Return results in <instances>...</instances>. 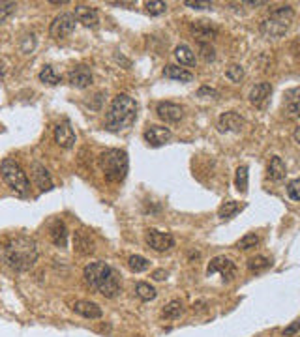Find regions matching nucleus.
<instances>
[{
    "mask_svg": "<svg viewBox=\"0 0 300 337\" xmlns=\"http://www.w3.org/2000/svg\"><path fill=\"white\" fill-rule=\"evenodd\" d=\"M73 311L77 313V315L85 316V318H90V320H94V318H101V315H103V311H101V307L96 303V301H90V300H79L73 303Z\"/></svg>",
    "mask_w": 300,
    "mask_h": 337,
    "instance_id": "2eb2a0df",
    "label": "nucleus"
},
{
    "mask_svg": "<svg viewBox=\"0 0 300 337\" xmlns=\"http://www.w3.org/2000/svg\"><path fill=\"white\" fill-rule=\"evenodd\" d=\"M83 277L88 287L96 290L98 294L105 296V298H114L120 292V279L118 273L114 272L113 266H109L103 260H96L85 266L83 270Z\"/></svg>",
    "mask_w": 300,
    "mask_h": 337,
    "instance_id": "f03ea898",
    "label": "nucleus"
},
{
    "mask_svg": "<svg viewBox=\"0 0 300 337\" xmlns=\"http://www.w3.org/2000/svg\"><path fill=\"white\" fill-rule=\"evenodd\" d=\"M235 272H236V266L235 262L231 260V258L227 257H223V255H218V257H214L210 262H208L207 266V273H208V277L210 275H214V273H220L223 277V281L225 279H233L235 277Z\"/></svg>",
    "mask_w": 300,
    "mask_h": 337,
    "instance_id": "0eeeda50",
    "label": "nucleus"
},
{
    "mask_svg": "<svg viewBox=\"0 0 300 337\" xmlns=\"http://www.w3.org/2000/svg\"><path fill=\"white\" fill-rule=\"evenodd\" d=\"M75 21L85 25V27H98L100 23V15H98V10L92 6H85V4H79L75 6Z\"/></svg>",
    "mask_w": 300,
    "mask_h": 337,
    "instance_id": "ddd939ff",
    "label": "nucleus"
},
{
    "mask_svg": "<svg viewBox=\"0 0 300 337\" xmlns=\"http://www.w3.org/2000/svg\"><path fill=\"white\" fill-rule=\"evenodd\" d=\"M128 266L131 272L141 273V272H146V270H148L150 262H148V258L141 257V255H131V257L128 258Z\"/></svg>",
    "mask_w": 300,
    "mask_h": 337,
    "instance_id": "7c9ffc66",
    "label": "nucleus"
},
{
    "mask_svg": "<svg viewBox=\"0 0 300 337\" xmlns=\"http://www.w3.org/2000/svg\"><path fill=\"white\" fill-rule=\"evenodd\" d=\"M175 58L184 66H195V55L188 45H179L175 49Z\"/></svg>",
    "mask_w": 300,
    "mask_h": 337,
    "instance_id": "cd10ccee",
    "label": "nucleus"
},
{
    "mask_svg": "<svg viewBox=\"0 0 300 337\" xmlns=\"http://www.w3.org/2000/svg\"><path fill=\"white\" fill-rule=\"evenodd\" d=\"M73 29H75V17H73V14H60L51 23L49 36L55 38V40H60V38L70 36L73 32Z\"/></svg>",
    "mask_w": 300,
    "mask_h": 337,
    "instance_id": "423d86ee",
    "label": "nucleus"
},
{
    "mask_svg": "<svg viewBox=\"0 0 300 337\" xmlns=\"http://www.w3.org/2000/svg\"><path fill=\"white\" fill-rule=\"evenodd\" d=\"M272 92V86L270 83H257V85L253 86L250 90V101L253 103V105H263V101L270 96Z\"/></svg>",
    "mask_w": 300,
    "mask_h": 337,
    "instance_id": "412c9836",
    "label": "nucleus"
},
{
    "mask_svg": "<svg viewBox=\"0 0 300 337\" xmlns=\"http://www.w3.org/2000/svg\"><path fill=\"white\" fill-rule=\"evenodd\" d=\"M152 277L156 281H164L165 277H167V272H165V270H156V272L152 273Z\"/></svg>",
    "mask_w": 300,
    "mask_h": 337,
    "instance_id": "c03bdc74",
    "label": "nucleus"
},
{
    "mask_svg": "<svg viewBox=\"0 0 300 337\" xmlns=\"http://www.w3.org/2000/svg\"><path fill=\"white\" fill-rule=\"evenodd\" d=\"M143 137L150 146H162L171 139V129L165 126H150L144 129Z\"/></svg>",
    "mask_w": 300,
    "mask_h": 337,
    "instance_id": "f8f14e48",
    "label": "nucleus"
},
{
    "mask_svg": "<svg viewBox=\"0 0 300 337\" xmlns=\"http://www.w3.org/2000/svg\"><path fill=\"white\" fill-rule=\"evenodd\" d=\"M38 77H40V81H42V83H45V85H51V86H55V85H58V83H60V77H58L57 73H55V70H53L51 66H45L42 72H40V75H38Z\"/></svg>",
    "mask_w": 300,
    "mask_h": 337,
    "instance_id": "473e14b6",
    "label": "nucleus"
},
{
    "mask_svg": "<svg viewBox=\"0 0 300 337\" xmlns=\"http://www.w3.org/2000/svg\"><path fill=\"white\" fill-rule=\"evenodd\" d=\"M244 118L235 111H227L218 118V129L222 133H238L244 128Z\"/></svg>",
    "mask_w": 300,
    "mask_h": 337,
    "instance_id": "9d476101",
    "label": "nucleus"
},
{
    "mask_svg": "<svg viewBox=\"0 0 300 337\" xmlns=\"http://www.w3.org/2000/svg\"><path fill=\"white\" fill-rule=\"evenodd\" d=\"M0 174L6 182L10 189L17 197H29L30 195V180L27 178V172L23 171V167L12 158L2 159L0 163Z\"/></svg>",
    "mask_w": 300,
    "mask_h": 337,
    "instance_id": "39448f33",
    "label": "nucleus"
},
{
    "mask_svg": "<svg viewBox=\"0 0 300 337\" xmlns=\"http://www.w3.org/2000/svg\"><path fill=\"white\" fill-rule=\"evenodd\" d=\"M156 113L164 122L177 124V122H180L182 116H184V107L173 103V101H160L156 107Z\"/></svg>",
    "mask_w": 300,
    "mask_h": 337,
    "instance_id": "1a4fd4ad",
    "label": "nucleus"
},
{
    "mask_svg": "<svg viewBox=\"0 0 300 337\" xmlns=\"http://www.w3.org/2000/svg\"><path fill=\"white\" fill-rule=\"evenodd\" d=\"M285 113L291 118L300 116V88H291L285 92Z\"/></svg>",
    "mask_w": 300,
    "mask_h": 337,
    "instance_id": "aec40b11",
    "label": "nucleus"
},
{
    "mask_svg": "<svg viewBox=\"0 0 300 337\" xmlns=\"http://www.w3.org/2000/svg\"><path fill=\"white\" fill-rule=\"evenodd\" d=\"M298 331H300V318H296L294 322H291L285 328V330H283V335H285V337H293V335H296Z\"/></svg>",
    "mask_w": 300,
    "mask_h": 337,
    "instance_id": "a19ab883",
    "label": "nucleus"
},
{
    "mask_svg": "<svg viewBox=\"0 0 300 337\" xmlns=\"http://www.w3.org/2000/svg\"><path fill=\"white\" fill-rule=\"evenodd\" d=\"M182 313H184V303L180 300H171L162 311L164 318H167V320H177V318H180Z\"/></svg>",
    "mask_w": 300,
    "mask_h": 337,
    "instance_id": "a878e982",
    "label": "nucleus"
},
{
    "mask_svg": "<svg viewBox=\"0 0 300 337\" xmlns=\"http://www.w3.org/2000/svg\"><path fill=\"white\" fill-rule=\"evenodd\" d=\"M199 51H201V57H203L205 62H214L216 60V49L210 45V43L201 42L199 43Z\"/></svg>",
    "mask_w": 300,
    "mask_h": 337,
    "instance_id": "4c0bfd02",
    "label": "nucleus"
},
{
    "mask_svg": "<svg viewBox=\"0 0 300 337\" xmlns=\"http://www.w3.org/2000/svg\"><path fill=\"white\" fill-rule=\"evenodd\" d=\"M15 8H17L15 2H0V25H4L15 14Z\"/></svg>",
    "mask_w": 300,
    "mask_h": 337,
    "instance_id": "f704fd0d",
    "label": "nucleus"
},
{
    "mask_svg": "<svg viewBox=\"0 0 300 337\" xmlns=\"http://www.w3.org/2000/svg\"><path fill=\"white\" fill-rule=\"evenodd\" d=\"M287 25H281L278 21H272V19H264L261 25H259V30H261V34L264 38H268V40H278V38L285 36L287 32Z\"/></svg>",
    "mask_w": 300,
    "mask_h": 337,
    "instance_id": "f3484780",
    "label": "nucleus"
},
{
    "mask_svg": "<svg viewBox=\"0 0 300 337\" xmlns=\"http://www.w3.org/2000/svg\"><path fill=\"white\" fill-rule=\"evenodd\" d=\"M236 245H238V249H242V251L253 249V247H257L259 245V236L257 234H253V232H250V234H246V236L240 238Z\"/></svg>",
    "mask_w": 300,
    "mask_h": 337,
    "instance_id": "72a5a7b5",
    "label": "nucleus"
},
{
    "mask_svg": "<svg viewBox=\"0 0 300 337\" xmlns=\"http://www.w3.org/2000/svg\"><path fill=\"white\" fill-rule=\"evenodd\" d=\"M135 294L141 301H150L156 298V288L152 287L150 283H144V281H139L135 285Z\"/></svg>",
    "mask_w": 300,
    "mask_h": 337,
    "instance_id": "c85d7f7f",
    "label": "nucleus"
},
{
    "mask_svg": "<svg viewBox=\"0 0 300 337\" xmlns=\"http://www.w3.org/2000/svg\"><path fill=\"white\" fill-rule=\"evenodd\" d=\"M0 257L10 270L23 273L34 268L38 257H40V251H38V244L34 238L17 234V236L8 238L6 244L0 249Z\"/></svg>",
    "mask_w": 300,
    "mask_h": 337,
    "instance_id": "f257e3e1",
    "label": "nucleus"
},
{
    "mask_svg": "<svg viewBox=\"0 0 300 337\" xmlns=\"http://www.w3.org/2000/svg\"><path fill=\"white\" fill-rule=\"evenodd\" d=\"M34 47H36V36H34V34H27V36L21 38V42H19V49H21V53L29 55V53L34 51Z\"/></svg>",
    "mask_w": 300,
    "mask_h": 337,
    "instance_id": "e433bc0d",
    "label": "nucleus"
},
{
    "mask_svg": "<svg viewBox=\"0 0 300 337\" xmlns=\"http://www.w3.org/2000/svg\"><path fill=\"white\" fill-rule=\"evenodd\" d=\"M164 75L167 79H175V81H180V83H190L193 81V73H190L188 70L184 68H179V66H165L164 68Z\"/></svg>",
    "mask_w": 300,
    "mask_h": 337,
    "instance_id": "b1692460",
    "label": "nucleus"
},
{
    "mask_svg": "<svg viewBox=\"0 0 300 337\" xmlns=\"http://www.w3.org/2000/svg\"><path fill=\"white\" fill-rule=\"evenodd\" d=\"M68 81L75 88H86V86L92 85V73H90V70L86 66H77V68L70 70Z\"/></svg>",
    "mask_w": 300,
    "mask_h": 337,
    "instance_id": "4468645a",
    "label": "nucleus"
},
{
    "mask_svg": "<svg viewBox=\"0 0 300 337\" xmlns=\"http://www.w3.org/2000/svg\"><path fill=\"white\" fill-rule=\"evenodd\" d=\"M137 120V103L128 94H118L105 113V128L109 131H126Z\"/></svg>",
    "mask_w": 300,
    "mask_h": 337,
    "instance_id": "7ed1b4c3",
    "label": "nucleus"
},
{
    "mask_svg": "<svg viewBox=\"0 0 300 337\" xmlns=\"http://www.w3.org/2000/svg\"><path fill=\"white\" fill-rule=\"evenodd\" d=\"M100 169L103 172V176L111 184H118L126 178L128 174V154L118 148H109V150L100 154Z\"/></svg>",
    "mask_w": 300,
    "mask_h": 337,
    "instance_id": "20e7f679",
    "label": "nucleus"
},
{
    "mask_svg": "<svg viewBox=\"0 0 300 337\" xmlns=\"http://www.w3.org/2000/svg\"><path fill=\"white\" fill-rule=\"evenodd\" d=\"M190 30L193 32V36L205 43H210V40H214L218 36V29L212 27V25H208L207 21H195L190 25Z\"/></svg>",
    "mask_w": 300,
    "mask_h": 337,
    "instance_id": "dca6fc26",
    "label": "nucleus"
},
{
    "mask_svg": "<svg viewBox=\"0 0 300 337\" xmlns=\"http://www.w3.org/2000/svg\"><path fill=\"white\" fill-rule=\"evenodd\" d=\"M293 139H294V143H298V144H300V128H296V129H294Z\"/></svg>",
    "mask_w": 300,
    "mask_h": 337,
    "instance_id": "a18cd8bd",
    "label": "nucleus"
},
{
    "mask_svg": "<svg viewBox=\"0 0 300 337\" xmlns=\"http://www.w3.org/2000/svg\"><path fill=\"white\" fill-rule=\"evenodd\" d=\"M137 337H141V335H137Z\"/></svg>",
    "mask_w": 300,
    "mask_h": 337,
    "instance_id": "de8ad7c7",
    "label": "nucleus"
},
{
    "mask_svg": "<svg viewBox=\"0 0 300 337\" xmlns=\"http://www.w3.org/2000/svg\"><path fill=\"white\" fill-rule=\"evenodd\" d=\"M287 195L291 201H300V176L287 184Z\"/></svg>",
    "mask_w": 300,
    "mask_h": 337,
    "instance_id": "ea45409f",
    "label": "nucleus"
},
{
    "mask_svg": "<svg viewBox=\"0 0 300 337\" xmlns=\"http://www.w3.org/2000/svg\"><path fill=\"white\" fill-rule=\"evenodd\" d=\"M188 8H193V10H207V8H212L210 2H199V0H186L184 2Z\"/></svg>",
    "mask_w": 300,
    "mask_h": 337,
    "instance_id": "37998d69",
    "label": "nucleus"
},
{
    "mask_svg": "<svg viewBox=\"0 0 300 337\" xmlns=\"http://www.w3.org/2000/svg\"><path fill=\"white\" fill-rule=\"evenodd\" d=\"M73 244H75V249H77L81 255H90V253H94L92 240H90V236H86L85 232H75Z\"/></svg>",
    "mask_w": 300,
    "mask_h": 337,
    "instance_id": "393cba45",
    "label": "nucleus"
},
{
    "mask_svg": "<svg viewBox=\"0 0 300 337\" xmlns=\"http://www.w3.org/2000/svg\"><path fill=\"white\" fill-rule=\"evenodd\" d=\"M272 266V260L268 257H264V255H255V257H251L248 260V270L250 272H263L266 268H270Z\"/></svg>",
    "mask_w": 300,
    "mask_h": 337,
    "instance_id": "c756f323",
    "label": "nucleus"
},
{
    "mask_svg": "<svg viewBox=\"0 0 300 337\" xmlns=\"http://www.w3.org/2000/svg\"><path fill=\"white\" fill-rule=\"evenodd\" d=\"M242 208H244L242 202H236V201L223 202L222 206H220V210H218V217H222V219H231V217H235Z\"/></svg>",
    "mask_w": 300,
    "mask_h": 337,
    "instance_id": "bb28decb",
    "label": "nucleus"
},
{
    "mask_svg": "<svg viewBox=\"0 0 300 337\" xmlns=\"http://www.w3.org/2000/svg\"><path fill=\"white\" fill-rule=\"evenodd\" d=\"M197 96H199V98H203V96H208V98H220V92L214 90V88H210V86H201Z\"/></svg>",
    "mask_w": 300,
    "mask_h": 337,
    "instance_id": "79ce46f5",
    "label": "nucleus"
},
{
    "mask_svg": "<svg viewBox=\"0 0 300 337\" xmlns=\"http://www.w3.org/2000/svg\"><path fill=\"white\" fill-rule=\"evenodd\" d=\"M146 245L156 253H165L175 247V238L169 232H160L156 229L146 230Z\"/></svg>",
    "mask_w": 300,
    "mask_h": 337,
    "instance_id": "6e6552de",
    "label": "nucleus"
},
{
    "mask_svg": "<svg viewBox=\"0 0 300 337\" xmlns=\"http://www.w3.org/2000/svg\"><path fill=\"white\" fill-rule=\"evenodd\" d=\"M229 81H233V83H240L244 79V68L238 64H231L227 68V72H225Z\"/></svg>",
    "mask_w": 300,
    "mask_h": 337,
    "instance_id": "c9c22d12",
    "label": "nucleus"
},
{
    "mask_svg": "<svg viewBox=\"0 0 300 337\" xmlns=\"http://www.w3.org/2000/svg\"><path fill=\"white\" fill-rule=\"evenodd\" d=\"M144 8H146V12H148L150 15H162L167 12V4L165 2H160V0H152V2H146L144 4Z\"/></svg>",
    "mask_w": 300,
    "mask_h": 337,
    "instance_id": "58836bf2",
    "label": "nucleus"
},
{
    "mask_svg": "<svg viewBox=\"0 0 300 337\" xmlns=\"http://www.w3.org/2000/svg\"><path fill=\"white\" fill-rule=\"evenodd\" d=\"M0 131H2V124H0Z\"/></svg>",
    "mask_w": 300,
    "mask_h": 337,
    "instance_id": "49530a36",
    "label": "nucleus"
},
{
    "mask_svg": "<svg viewBox=\"0 0 300 337\" xmlns=\"http://www.w3.org/2000/svg\"><path fill=\"white\" fill-rule=\"evenodd\" d=\"M293 17H294V10L289 4H283V6H278V8H274L270 12V17L268 19H272V21H278L281 23V25H291V21H293Z\"/></svg>",
    "mask_w": 300,
    "mask_h": 337,
    "instance_id": "4be33fe9",
    "label": "nucleus"
},
{
    "mask_svg": "<svg viewBox=\"0 0 300 337\" xmlns=\"http://www.w3.org/2000/svg\"><path fill=\"white\" fill-rule=\"evenodd\" d=\"M32 178L38 184L42 191H49L53 189V180H51L49 171L42 165V163H32Z\"/></svg>",
    "mask_w": 300,
    "mask_h": 337,
    "instance_id": "a211bd4d",
    "label": "nucleus"
},
{
    "mask_svg": "<svg viewBox=\"0 0 300 337\" xmlns=\"http://www.w3.org/2000/svg\"><path fill=\"white\" fill-rule=\"evenodd\" d=\"M51 242L57 245V247H66L68 244V230H66V225L60 219H55L53 225H51Z\"/></svg>",
    "mask_w": 300,
    "mask_h": 337,
    "instance_id": "6ab92c4d",
    "label": "nucleus"
},
{
    "mask_svg": "<svg viewBox=\"0 0 300 337\" xmlns=\"http://www.w3.org/2000/svg\"><path fill=\"white\" fill-rule=\"evenodd\" d=\"M266 172H268V178L274 180V182H279V180L285 178L287 169H285L283 159L279 158V156H274V158L270 159V163H268V169H266Z\"/></svg>",
    "mask_w": 300,
    "mask_h": 337,
    "instance_id": "5701e85b",
    "label": "nucleus"
},
{
    "mask_svg": "<svg viewBox=\"0 0 300 337\" xmlns=\"http://www.w3.org/2000/svg\"><path fill=\"white\" fill-rule=\"evenodd\" d=\"M55 141H57V144L60 148H72L73 144H75V131H73L70 120L60 122L55 128Z\"/></svg>",
    "mask_w": 300,
    "mask_h": 337,
    "instance_id": "9b49d317",
    "label": "nucleus"
},
{
    "mask_svg": "<svg viewBox=\"0 0 300 337\" xmlns=\"http://www.w3.org/2000/svg\"><path fill=\"white\" fill-rule=\"evenodd\" d=\"M235 186L240 193H246V191H248V167L246 165H240L238 169H236Z\"/></svg>",
    "mask_w": 300,
    "mask_h": 337,
    "instance_id": "2f4dec72",
    "label": "nucleus"
}]
</instances>
